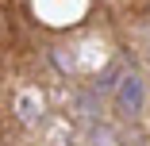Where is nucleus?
Instances as JSON below:
<instances>
[{
  "mask_svg": "<svg viewBox=\"0 0 150 146\" xmlns=\"http://www.w3.org/2000/svg\"><path fill=\"white\" fill-rule=\"evenodd\" d=\"M115 104H119V111H123V115H139V111H142V104H146V89H142V81H139L135 73L119 77Z\"/></svg>",
  "mask_w": 150,
  "mask_h": 146,
  "instance_id": "f257e3e1",
  "label": "nucleus"
},
{
  "mask_svg": "<svg viewBox=\"0 0 150 146\" xmlns=\"http://www.w3.org/2000/svg\"><path fill=\"white\" fill-rule=\"evenodd\" d=\"M146 46H150V39H146ZM146 54H150V50H146Z\"/></svg>",
  "mask_w": 150,
  "mask_h": 146,
  "instance_id": "f03ea898",
  "label": "nucleus"
}]
</instances>
